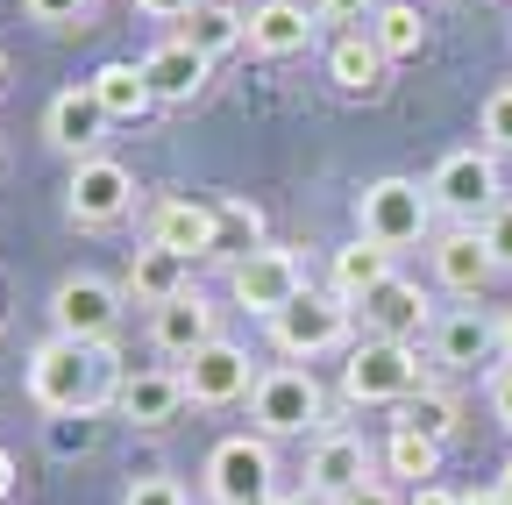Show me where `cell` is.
Instances as JSON below:
<instances>
[{"label":"cell","mask_w":512,"mask_h":505,"mask_svg":"<svg viewBox=\"0 0 512 505\" xmlns=\"http://www.w3.org/2000/svg\"><path fill=\"white\" fill-rule=\"evenodd\" d=\"M356 313H363V328H370V335H384V342H420V335L434 328V299H427L413 278H399V271L384 278Z\"/></svg>","instance_id":"13"},{"label":"cell","mask_w":512,"mask_h":505,"mask_svg":"<svg viewBox=\"0 0 512 505\" xmlns=\"http://www.w3.org/2000/svg\"><path fill=\"white\" fill-rule=\"evenodd\" d=\"M185 285H192V264H185V257H171V249H157V242H143L136 257H128V278H121V292L136 299V306H150V313H157V306H171Z\"/></svg>","instance_id":"22"},{"label":"cell","mask_w":512,"mask_h":505,"mask_svg":"<svg viewBox=\"0 0 512 505\" xmlns=\"http://www.w3.org/2000/svg\"><path fill=\"white\" fill-rule=\"evenodd\" d=\"M505 342H498V321L484 306H456V313H441L434 321V363L441 370H477V363H491Z\"/></svg>","instance_id":"15"},{"label":"cell","mask_w":512,"mask_h":505,"mask_svg":"<svg viewBox=\"0 0 512 505\" xmlns=\"http://www.w3.org/2000/svg\"><path fill=\"white\" fill-rule=\"evenodd\" d=\"M150 242L171 249V257H214V242H221V214L200 207V200H157L150 207Z\"/></svg>","instance_id":"16"},{"label":"cell","mask_w":512,"mask_h":505,"mask_svg":"<svg viewBox=\"0 0 512 505\" xmlns=\"http://www.w3.org/2000/svg\"><path fill=\"white\" fill-rule=\"evenodd\" d=\"M463 505H498V491H484V498H463Z\"/></svg>","instance_id":"43"},{"label":"cell","mask_w":512,"mask_h":505,"mask_svg":"<svg viewBox=\"0 0 512 505\" xmlns=\"http://www.w3.org/2000/svg\"><path fill=\"white\" fill-rule=\"evenodd\" d=\"M484 150H512V86H498L491 100H484Z\"/></svg>","instance_id":"31"},{"label":"cell","mask_w":512,"mask_h":505,"mask_svg":"<svg viewBox=\"0 0 512 505\" xmlns=\"http://www.w3.org/2000/svg\"><path fill=\"white\" fill-rule=\"evenodd\" d=\"M100 129H107V114H100L93 86H64V93L43 107V136H50V150H64V157H93Z\"/></svg>","instance_id":"18"},{"label":"cell","mask_w":512,"mask_h":505,"mask_svg":"<svg viewBox=\"0 0 512 505\" xmlns=\"http://www.w3.org/2000/svg\"><path fill=\"white\" fill-rule=\"evenodd\" d=\"M427 200L448 221H484L498 207V157L491 150H448L427 178Z\"/></svg>","instance_id":"7"},{"label":"cell","mask_w":512,"mask_h":505,"mask_svg":"<svg viewBox=\"0 0 512 505\" xmlns=\"http://www.w3.org/2000/svg\"><path fill=\"white\" fill-rule=\"evenodd\" d=\"M86 86H93V100H100V114H107V121H143V114L157 107V93H150L143 65H128V57H107V65H100Z\"/></svg>","instance_id":"25"},{"label":"cell","mask_w":512,"mask_h":505,"mask_svg":"<svg viewBox=\"0 0 512 505\" xmlns=\"http://www.w3.org/2000/svg\"><path fill=\"white\" fill-rule=\"evenodd\" d=\"M320 15H306L299 0H264V8H249V50L256 57H299L313 43Z\"/></svg>","instance_id":"21"},{"label":"cell","mask_w":512,"mask_h":505,"mask_svg":"<svg viewBox=\"0 0 512 505\" xmlns=\"http://www.w3.org/2000/svg\"><path fill=\"white\" fill-rule=\"evenodd\" d=\"M121 392V370L114 349L100 342H72V335H50L29 349V399L50 420H93L100 406H114Z\"/></svg>","instance_id":"1"},{"label":"cell","mask_w":512,"mask_h":505,"mask_svg":"<svg viewBox=\"0 0 512 505\" xmlns=\"http://www.w3.org/2000/svg\"><path fill=\"white\" fill-rule=\"evenodd\" d=\"M427 257H434V278H441L448 292H456V299H477V292L491 285V271H498L477 228H448V235H434Z\"/></svg>","instance_id":"19"},{"label":"cell","mask_w":512,"mask_h":505,"mask_svg":"<svg viewBox=\"0 0 512 505\" xmlns=\"http://www.w3.org/2000/svg\"><path fill=\"white\" fill-rule=\"evenodd\" d=\"M121 505H185V484L164 477V470H150V477H136V484L121 491Z\"/></svg>","instance_id":"33"},{"label":"cell","mask_w":512,"mask_h":505,"mask_svg":"<svg viewBox=\"0 0 512 505\" xmlns=\"http://www.w3.org/2000/svg\"><path fill=\"white\" fill-rule=\"evenodd\" d=\"M143 79H150V93H157V107H185L192 93L207 86V57L192 50L185 36H171V43H157L150 57H143Z\"/></svg>","instance_id":"20"},{"label":"cell","mask_w":512,"mask_h":505,"mask_svg":"<svg viewBox=\"0 0 512 505\" xmlns=\"http://www.w3.org/2000/svg\"><path fill=\"white\" fill-rule=\"evenodd\" d=\"M178 377H185V406H235V399H249V385H256L249 349H235L228 335H221V342H207V349L192 356Z\"/></svg>","instance_id":"12"},{"label":"cell","mask_w":512,"mask_h":505,"mask_svg":"<svg viewBox=\"0 0 512 505\" xmlns=\"http://www.w3.org/2000/svg\"><path fill=\"white\" fill-rule=\"evenodd\" d=\"M406 505H463V498H456V491H441V484H413Z\"/></svg>","instance_id":"39"},{"label":"cell","mask_w":512,"mask_h":505,"mask_svg":"<svg viewBox=\"0 0 512 505\" xmlns=\"http://www.w3.org/2000/svg\"><path fill=\"white\" fill-rule=\"evenodd\" d=\"M228 292H235L242 313L271 321L278 306H292V299L306 292V271H299V257H292L285 242H264V249H249L242 264H228Z\"/></svg>","instance_id":"8"},{"label":"cell","mask_w":512,"mask_h":505,"mask_svg":"<svg viewBox=\"0 0 512 505\" xmlns=\"http://www.w3.org/2000/svg\"><path fill=\"white\" fill-rule=\"evenodd\" d=\"M491 420H498V427H512V363L491 377Z\"/></svg>","instance_id":"37"},{"label":"cell","mask_w":512,"mask_h":505,"mask_svg":"<svg viewBox=\"0 0 512 505\" xmlns=\"http://www.w3.org/2000/svg\"><path fill=\"white\" fill-rule=\"evenodd\" d=\"M363 477H370L363 434H335V427H328V434L313 441V456H306V491H313V498H328V505H335V498H349Z\"/></svg>","instance_id":"14"},{"label":"cell","mask_w":512,"mask_h":505,"mask_svg":"<svg viewBox=\"0 0 512 505\" xmlns=\"http://www.w3.org/2000/svg\"><path fill=\"white\" fill-rule=\"evenodd\" d=\"M370 43L392 57V65H399V57H420V50H427V15L413 8V0H377V15H370Z\"/></svg>","instance_id":"27"},{"label":"cell","mask_w":512,"mask_h":505,"mask_svg":"<svg viewBox=\"0 0 512 505\" xmlns=\"http://www.w3.org/2000/svg\"><path fill=\"white\" fill-rule=\"evenodd\" d=\"M121 299H128V292H114L107 278L72 271V278H57V292H50V321H57V335H72V342H100V349H114Z\"/></svg>","instance_id":"9"},{"label":"cell","mask_w":512,"mask_h":505,"mask_svg":"<svg viewBox=\"0 0 512 505\" xmlns=\"http://www.w3.org/2000/svg\"><path fill=\"white\" fill-rule=\"evenodd\" d=\"M413 392H427V363L413 342H356L349 363H342V399L349 406H406Z\"/></svg>","instance_id":"3"},{"label":"cell","mask_w":512,"mask_h":505,"mask_svg":"<svg viewBox=\"0 0 512 505\" xmlns=\"http://www.w3.org/2000/svg\"><path fill=\"white\" fill-rule=\"evenodd\" d=\"M384 470L427 484V477L441 470V441H427V434H413V427H392V441H384Z\"/></svg>","instance_id":"28"},{"label":"cell","mask_w":512,"mask_h":505,"mask_svg":"<svg viewBox=\"0 0 512 505\" xmlns=\"http://www.w3.org/2000/svg\"><path fill=\"white\" fill-rule=\"evenodd\" d=\"M456 420H463V406L448 399V392H434V385L399 406V427H413V434H427V441H448V434H456Z\"/></svg>","instance_id":"29"},{"label":"cell","mask_w":512,"mask_h":505,"mask_svg":"<svg viewBox=\"0 0 512 505\" xmlns=\"http://www.w3.org/2000/svg\"><path fill=\"white\" fill-rule=\"evenodd\" d=\"M271 505H306V498H271Z\"/></svg>","instance_id":"44"},{"label":"cell","mask_w":512,"mask_h":505,"mask_svg":"<svg viewBox=\"0 0 512 505\" xmlns=\"http://www.w3.org/2000/svg\"><path fill=\"white\" fill-rule=\"evenodd\" d=\"M221 214V242H214V257H228V264H242L249 249H264L256 235H264V214H256L249 200H228V207H214Z\"/></svg>","instance_id":"30"},{"label":"cell","mask_w":512,"mask_h":505,"mask_svg":"<svg viewBox=\"0 0 512 505\" xmlns=\"http://www.w3.org/2000/svg\"><path fill=\"white\" fill-rule=\"evenodd\" d=\"M249 427L278 441V434H328V392L320 377L299 370V363H278V370H256L249 385Z\"/></svg>","instance_id":"2"},{"label":"cell","mask_w":512,"mask_h":505,"mask_svg":"<svg viewBox=\"0 0 512 505\" xmlns=\"http://www.w3.org/2000/svg\"><path fill=\"white\" fill-rule=\"evenodd\" d=\"M128 207H136V178H128L114 157H79L72 185H64V214L79 228H114Z\"/></svg>","instance_id":"10"},{"label":"cell","mask_w":512,"mask_h":505,"mask_svg":"<svg viewBox=\"0 0 512 505\" xmlns=\"http://www.w3.org/2000/svg\"><path fill=\"white\" fill-rule=\"evenodd\" d=\"M8 491H15V456L0 449V498H8Z\"/></svg>","instance_id":"40"},{"label":"cell","mask_w":512,"mask_h":505,"mask_svg":"<svg viewBox=\"0 0 512 505\" xmlns=\"http://www.w3.org/2000/svg\"><path fill=\"white\" fill-rule=\"evenodd\" d=\"M335 505H399V491L392 484H384V477H363L349 498H335Z\"/></svg>","instance_id":"36"},{"label":"cell","mask_w":512,"mask_h":505,"mask_svg":"<svg viewBox=\"0 0 512 505\" xmlns=\"http://www.w3.org/2000/svg\"><path fill=\"white\" fill-rule=\"evenodd\" d=\"M427 228H434V200H427L420 178H370L356 193V235L392 249V257L413 249V242H427Z\"/></svg>","instance_id":"4"},{"label":"cell","mask_w":512,"mask_h":505,"mask_svg":"<svg viewBox=\"0 0 512 505\" xmlns=\"http://www.w3.org/2000/svg\"><path fill=\"white\" fill-rule=\"evenodd\" d=\"M207 498L214 505H271L278 498V456L264 434H228L207 456Z\"/></svg>","instance_id":"5"},{"label":"cell","mask_w":512,"mask_h":505,"mask_svg":"<svg viewBox=\"0 0 512 505\" xmlns=\"http://www.w3.org/2000/svg\"><path fill=\"white\" fill-rule=\"evenodd\" d=\"M349 321H356L349 299H335V292H299L292 306L271 313L264 328H271V349H278V356H328V349L349 342Z\"/></svg>","instance_id":"6"},{"label":"cell","mask_w":512,"mask_h":505,"mask_svg":"<svg viewBox=\"0 0 512 505\" xmlns=\"http://www.w3.org/2000/svg\"><path fill=\"white\" fill-rule=\"evenodd\" d=\"M498 342H505V356H512V306L498 313Z\"/></svg>","instance_id":"42"},{"label":"cell","mask_w":512,"mask_h":505,"mask_svg":"<svg viewBox=\"0 0 512 505\" xmlns=\"http://www.w3.org/2000/svg\"><path fill=\"white\" fill-rule=\"evenodd\" d=\"M491 491H498V505H512V463L498 470V484H491Z\"/></svg>","instance_id":"41"},{"label":"cell","mask_w":512,"mask_h":505,"mask_svg":"<svg viewBox=\"0 0 512 505\" xmlns=\"http://www.w3.org/2000/svg\"><path fill=\"white\" fill-rule=\"evenodd\" d=\"M384 65H392V57L370 43V29H342L335 50H328V79H335V93H349V100L384 93Z\"/></svg>","instance_id":"23"},{"label":"cell","mask_w":512,"mask_h":505,"mask_svg":"<svg viewBox=\"0 0 512 505\" xmlns=\"http://www.w3.org/2000/svg\"><path fill=\"white\" fill-rule=\"evenodd\" d=\"M384 278H392V249H377V242H342L335 257H328V292L335 299H349V306H363Z\"/></svg>","instance_id":"24"},{"label":"cell","mask_w":512,"mask_h":505,"mask_svg":"<svg viewBox=\"0 0 512 505\" xmlns=\"http://www.w3.org/2000/svg\"><path fill=\"white\" fill-rule=\"evenodd\" d=\"M313 15H320V22H370L377 0H313Z\"/></svg>","instance_id":"35"},{"label":"cell","mask_w":512,"mask_h":505,"mask_svg":"<svg viewBox=\"0 0 512 505\" xmlns=\"http://www.w3.org/2000/svg\"><path fill=\"white\" fill-rule=\"evenodd\" d=\"M185 406V377L178 370H128L121 392H114V413L128 427H171Z\"/></svg>","instance_id":"17"},{"label":"cell","mask_w":512,"mask_h":505,"mask_svg":"<svg viewBox=\"0 0 512 505\" xmlns=\"http://www.w3.org/2000/svg\"><path fill=\"white\" fill-rule=\"evenodd\" d=\"M143 15H157V22H185L192 8H200V0H136Z\"/></svg>","instance_id":"38"},{"label":"cell","mask_w":512,"mask_h":505,"mask_svg":"<svg viewBox=\"0 0 512 505\" xmlns=\"http://www.w3.org/2000/svg\"><path fill=\"white\" fill-rule=\"evenodd\" d=\"M0 79H8V50H0Z\"/></svg>","instance_id":"45"},{"label":"cell","mask_w":512,"mask_h":505,"mask_svg":"<svg viewBox=\"0 0 512 505\" xmlns=\"http://www.w3.org/2000/svg\"><path fill=\"white\" fill-rule=\"evenodd\" d=\"M86 8H93V0H22V15L43 22V29H79Z\"/></svg>","instance_id":"34"},{"label":"cell","mask_w":512,"mask_h":505,"mask_svg":"<svg viewBox=\"0 0 512 505\" xmlns=\"http://www.w3.org/2000/svg\"><path fill=\"white\" fill-rule=\"evenodd\" d=\"M207 342H221V306L207 299V292H178L171 306H157L150 313V349L157 356H171V363H192Z\"/></svg>","instance_id":"11"},{"label":"cell","mask_w":512,"mask_h":505,"mask_svg":"<svg viewBox=\"0 0 512 505\" xmlns=\"http://www.w3.org/2000/svg\"><path fill=\"white\" fill-rule=\"evenodd\" d=\"M192 50H200L207 57V65H214V57H228L235 43H249V15H235V8H221V0H200V8H192L185 15V29H178Z\"/></svg>","instance_id":"26"},{"label":"cell","mask_w":512,"mask_h":505,"mask_svg":"<svg viewBox=\"0 0 512 505\" xmlns=\"http://www.w3.org/2000/svg\"><path fill=\"white\" fill-rule=\"evenodd\" d=\"M477 235H484V249H491V264H498V271H512V200H498V207L484 214V228H477Z\"/></svg>","instance_id":"32"}]
</instances>
